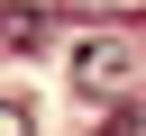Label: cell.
Wrapping results in <instances>:
<instances>
[{"label":"cell","instance_id":"6da1fadb","mask_svg":"<svg viewBox=\"0 0 146 136\" xmlns=\"http://www.w3.org/2000/svg\"><path fill=\"white\" fill-rule=\"evenodd\" d=\"M128 82H137V36L100 27V36L73 45V91L82 100H128Z\"/></svg>","mask_w":146,"mask_h":136},{"label":"cell","instance_id":"7a4b0ae2","mask_svg":"<svg viewBox=\"0 0 146 136\" xmlns=\"http://www.w3.org/2000/svg\"><path fill=\"white\" fill-rule=\"evenodd\" d=\"M0 36H9V45H46V18H36V9H9Z\"/></svg>","mask_w":146,"mask_h":136},{"label":"cell","instance_id":"3957f363","mask_svg":"<svg viewBox=\"0 0 146 136\" xmlns=\"http://www.w3.org/2000/svg\"><path fill=\"white\" fill-rule=\"evenodd\" d=\"M0 136H36V100H0Z\"/></svg>","mask_w":146,"mask_h":136},{"label":"cell","instance_id":"277c9868","mask_svg":"<svg viewBox=\"0 0 146 136\" xmlns=\"http://www.w3.org/2000/svg\"><path fill=\"white\" fill-rule=\"evenodd\" d=\"M100 136H146V109H137V100H128V109H119V118H110V127H100Z\"/></svg>","mask_w":146,"mask_h":136}]
</instances>
